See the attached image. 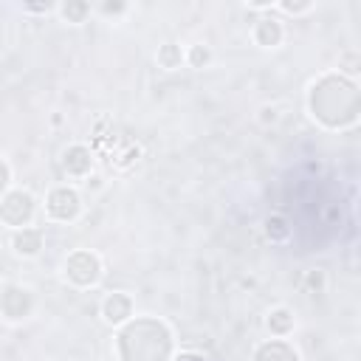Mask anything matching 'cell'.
I'll use <instances>...</instances> for the list:
<instances>
[{
  "label": "cell",
  "mask_w": 361,
  "mask_h": 361,
  "mask_svg": "<svg viewBox=\"0 0 361 361\" xmlns=\"http://www.w3.org/2000/svg\"><path fill=\"white\" fill-rule=\"evenodd\" d=\"M34 195L32 192H25V189H14L9 192L3 200H0V220L14 226V229H25L28 220L34 218Z\"/></svg>",
  "instance_id": "3957f363"
},
{
  "label": "cell",
  "mask_w": 361,
  "mask_h": 361,
  "mask_svg": "<svg viewBox=\"0 0 361 361\" xmlns=\"http://www.w3.org/2000/svg\"><path fill=\"white\" fill-rule=\"evenodd\" d=\"M63 167H65V172H68V175L85 178V175L90 172V167H94V158H90L87 147L74 144V147H68L65 153H63Z\"/></svg>",
  "instance_id": "ba28073f"
},
{
  "label": "cell",
  "mask_w": 361,
  "mask_h": 361,
  "mask_svg": "<svg viewBox=\"0 0 361 361\" xmlns=\"http://www.w3.org/2000/svg\"><path fill=\"white\" fill-rule=\"evenodd\" d=\"M265 231H268L271 240H285L291 234V229H288V223L282 218H268L265 220Z\"/></svg>",
  "instance_id": "7c38bea8"
},
{
  "label": "cell",
  "mask_w": 361,
  "mask_h": 361,
  "mask_svg": "<svg viewBox=\"0 0 361 361\" xmlns=\"http://www.w3.org/2000/svg\"><path fill=\"white\" fill-rule=\"evenodd\" d=\"M319 87L330 94V102H311L313 116L327 127H344L353 125L358 116V96L355 85L342 79V76H324L319 79Z\"/></svg>",
  "instance_id": "6da1fadb"
},
{
  "label": "cell",
  "mask_w": 361,
  "mask_h": 361,
  "mask_svg": "<svg viewBox=\"0 0 361 361\" xmlns=\"http://www.w3.org/2000/svg\"><path fill=\"white\" fill-rule=\"evenodd\" d=\"M102 316L105 322L110 324H122L133 316V302H130V296L122 293V291H116L110 296H105V302H102Z\"/></svg>",
  "instance_id": "8992f818"
},
{
  "label": "cell",
  "mask_w": 361,
  "mask_h": 361,
  "mask_svg": "<svg viewBox=\"0 0 361 361\" xmlns=\"http://www.w3.org/2000/svg\"><path fill=\"white\" fill-rule=\"evenodd\" d=\"M180 63H184V51H180L175 43H167L158 48V65L167 68V71H175L180 68Z\"/></svg>",
  "instance_id": "8fae6325"
},
{
  "label": "cell",
  "mask_w": 361,
  "mask_h": 361,
  "mask_svg": "<svg viewBox=\"0 0 361 361\" xmlns=\"http://www.w3.org/2000/svg\"><path fill=\"white\" fill-rule=\"evenodd\" d=\"M63 12H65V17H71L74 23H79L82 14L87 12V6H63Z\"/></svg>",
  "instance_id": "5bb4252c"
},
{
  "label": "cell",
  "mask_w": 361,
  "mask_h": 361,
  "mask_svg": "<svg viewBox=\"0 0 361 361\" xmlns=\"http://www.w3.org/2000/svg\"><path fill=\"white\" fill-rule=\"evenodd\" d=\"M175 361H206V358H200V355H195V353H180Z\"/></svg>",
  "instance_id": "2e32d148"
},
{
  "label": "cell",
  "mask_w": 361,
  "mask_h": 361,
  "mask_svg": "<svg viewBox=\"0 0 361 361\" xmlns=\"http://www.w3.org/2000/svg\"><path fill=\"white\" fill-rule=\"evenodd\" d=\"M209 48L206 45H192L189 48V54H187V59H189V65H195V68H203L206 63H209Z\"/></svg>",
  "instance_id": "4fadbf2b"
},
{
  "label": "cell",
  "mask_w": 361,
  "mask_h": 361,
  "mask_svg": "<svg viewBox=\"0 0 361 361\" xmlns=\"http://www.w3.org/2000/svg\"><path fill=\"white\" fill-rule=\"evenodd\" d=\"M308 9H313V3H282V12H291V14L308 12Z\"/></svg>",
  "instance_id": "9a60e30c"
},
{
  "label": "cell",
  "mask_w": 361,
  "mask_h": 361,
  "mask_svg": "<svg viewBox=\"0 0 361 361\" xmlns=\"http://www.w3.org/2000/svg\"><path fill=\"white\" fill-rule=\"evenodd\" d=\"M45 209H48V215L56 218V220H74V218L82 212L79 192H76L74 187H56V189L48 195Z\"/></svg>",
  "instance_id": "5b68a950"
},
{
  "label": "cell",
  "mask_w": 361,
  "mask_h": 361,
  "mask_svg": "<svg viewBox=\"0 0 361 361\" xmlns=\"http://www.w3.org/2000/svg\"><path fill=\"white\" fill-rule=\"evenodd\" d=\"M268 330H271V333H274L277 339L288 336L291 330H293V316H291V311H285V308H277L274 313L268 316Z\"/></svg>",
  "instance_id": "30bf717a"
},
{
  "label": "cell",
  "mask_w": 361,
  "mask_h": 361,
  "mask_svg": "<svg viewBox=\"0 0 361 361\" xmlns=\"http://www.w3.org/2000/svg\"><path fill=\"white\" fill-rule=\"evenodd\" d=\"M65 277L76 285H94L102 277V262L94 251H74L65 260Z\"/></svg>",
  "instance_id": "277c9868"
},
{
  "label": "cell",
  "mask_w": 361,
  "mask_h": 361,
  "mask_svg": "<svg viewBox=\"0 0 361 361\" xmlns=\"http://www.w3.org/2000/svg\"><path fill=\"white\" fill-rule=\"evenodd\" d=\"M133 339H138V347L133 350H118L122 361H167L172 350V336L164 322L156 319H138L125 327Z\"/></svg>",
  "instance_id": "7a4b0ae2"
},
{
  "label": "cell",
  "mask_w": 361,
  "mask_h": 361,
  "mask_svg": "<svg viewBox=\"0 0 361 361\" xmlns=\"http://www.w3.org/2000/svg\"><path fill=\"white\" fill-rule=\"evenodd\" d=\"M282 23L277 17H262L257 25H254V40L262 45V48H277L282 43Z\"/></svg>",
  "instance_id": "9c48e42d"
},
{
  "label": "cell",
  "mask_w": 361,
  "mask_h": 361,
  "mask_svg": "<svg viewBox=\"0 0 361 361\" xmlns=\"http://www.w3.org/2000/svg\"><path fill=\"white\" fill-rule=\"evenodd\" d=\"M12 249H14L20 257H37L40 249H43V231H40V229H32V226L17 229V231L12 234Z\"/></svg>",
  "instance_id": "52a82bcc"
}]
</instances>
